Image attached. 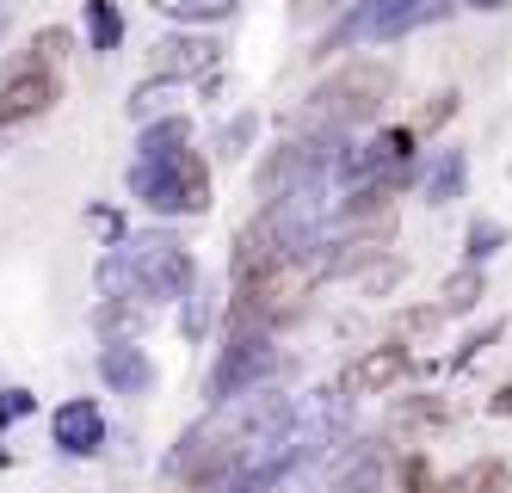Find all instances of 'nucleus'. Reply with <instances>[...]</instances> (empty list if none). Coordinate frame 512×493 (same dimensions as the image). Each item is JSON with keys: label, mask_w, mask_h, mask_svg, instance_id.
<instances>
[{"label": "nucleus", "mask_w": 512, "mask_h": 493, "mask_svg": "<svg viewBox=\"0 0 512 493\" xmlns=\"http://www.w3.org/2000/svg\"><path fill=\"white\" fill-rule=\"evenodd\" d=\"M389 87H395L389 62H346V68L334 74V81H321V87H315L309 118H315V124H327V130L371 124V118H383Z\"/></svg>", "instance_id": "f257e3e1"}, {"label": "nucleus", "mask_w": 512, "mask_h": 493, "mask_svg": "<svg viewBox=\"0 0 512 493\" xmlns=\"http://www.w3.org/2000/svg\"><path fill=\"white\" fill-rule=\"evenodd\" d=\"M105 290H155V296H167V290H179V284H192V259L179 253L167 235H142V241H130V247H118L112 259H105Z\"/></svg>", "instance_id": "f03ea898"}, {"label": "nucleus", "mask_w": 512, "mask_h": 493, "mask_svg": "<svg viewBox=\"0 0 512 493\" xmlns=\"http://www.w3.org/2000/svg\"><path fill=\"white\" fill-rule=\"evenodd\" d=\"M130 185H136V198L155 204V210H204L210 204V173L192 148L173 155V161H136Z\"/></svg>", "instance_id": "7ed1b4c3"}, {"label": "nucleus", "mask_w": 512, "mask_h": 493, "mask_svg": "<svg viewBox=\"0 0 512 493\" xmlns=\"http://www.w3.org/2000/svg\"><path fill=\"white\" fill-rule=\"evenodd\" d=\"M56 105V74H50V62H19V68H7L0 74V130H19V124H31V118H44V111Z\"/></svg>", "instance_id": "20e7f679"}, {"label": "nucleus", "mask_w": 512, "mask_h": 493, "mask_svg": "<svg viewBox=\"0 0 512 493\" xmlns=\"http://www.w3.org/2000/svg\"><path fill=\"white\" fill-rule=\"evenodd\" d=\"M401 376H408V346H371L364 352L352 370H346V389L352 395H377V389H389V383H401Z\"/></svg>", "instance_id": "39448f33"}, {"label": "nucleus", "mask_w": 512, "mask_h": 493, "mask_svg": "<svg viewBox=\"0 0 512 493\" xmlns=\"http://www.w3.org/2000/svg\"><path fill=\"white\" fill-rule=\"evenodd\" d=\"M216 56H223L216 37H161L155 44V68L161 74H204V68H216Z\"/></svg>", "instance_id": "423d86ee"}, {"label": "nucleus", "mask_w": 512, "mask_h": 493, "mask_svg": "<svg viewBox=\"0 0 512 493\" xmlns=\"http://www.w3.org/2000/svg\"><path fill=\"white\" fill-rule=\"evenodd\" d=\"M99 438H105L99 407H87V401H68V407L56 413V444H62V450H99Z\"/></svg>", "instance_id": "0eeeda50"}, {"label": "nucleus", "mask_w": 512, "mask_h": 493, "mask_svg": "<svg viewBox=\"0 0 512 493\" xmlns=\"http://www.w3.org/2000/svg\"><path fill=\"white\" fill-rule=\"evenodd\" d=\"M463 173H469L463 148H438L432 167H426V204H451V198H463Z\"/></svg>", "instance_id": "6e6552de"}, {"label": "nucleus", "mask_w": 512, "mask_h": 493, "mask_svg": "<svg viewBox=\"0 0 512 493\" xmlns=\"http://www.w3.org/2000/svg\"><path fill=\"white\" fill-rule=\"evenodd\" d=\"M272 352H266V339L260 333H247V339H229V352H223V364H216V395H223L229 383H241V376H253Z\"/></svg>", "instance_id": "1a4fd4ad"}, {"label": "nucleus", "mask_w": 512, "mask_h": 493, "mask_svg": "<svg viewBox=\"0 0 512 493\" xmlns=\"http://www.w3.org/2000/svg\"><path fill=\"white\" fill-rule=\"evenodd\" d=\"M186 118H167V124H149L142 130V155L136 161H173V155H186Z\"/></svg>", "instance_id": "9d476101"}, {"label": "nucleus", "mask_w": 512, "mask_h": 493, "mask_svg": "<svg viewBox=\"0 0 512 493\" xmlns=\"http://www.w3.org/2000/svg\"><path fill=\"white\" fill-rule=\"evenodd\" d=\"M87 37H93L99 56H112V50L124 44V19H118L112 0H87Z\"/></svg>", "instance_id": "9b49d317"}, {"label": "nucleus", "mask_w": 512, "mask_h": 493, "mask_svg": "<svg viewBox=\"0 0 512 493\" xmlns=\"http://www.w3.org/2000/svg\"><path fill=\"white\" fill-rule=\"evenodd\" d=\"M161 13H173V19H186V25H216V19H229L241 0H155Z\"/></svg>", "instance_id": "f8f14e48"}, {"label": "nucleus", "mask_w": 512, "mask_h": 493, "mask_svg": "<svg viewBox=\"0 0 512 493\" xmlns=\"http://www.w3.org/2000/svg\"><path fill=\"white\" fill-rule=\"evenodd\" d=\"M105 376L124 383V389H142V383H149V364H142L136 352H105Z\"/></svg>", "instance_id": "ddd939ff"}, {"label": "nucleus", "mask_w": 512, "mask_h": 493, "mask_svg": "<svg viewBox=\"0 0 512 493\" xmlns=\"http://www.w3.org/2000/svg\"><path fill=\"white\" fill-rule=\"evenodd\" d=\"M457 487H463V493H500V487H506V463H482V469H469Z\"/></svg>", "instance_id": "4468645a"}, {"label": "nucleus", "mask_w": 512, "mask_h": 493, "mask_svg": "<svg viewBox=\"0 0 512 493\" xmlns=\"http://www.w3.org/2000/svg\"><path fill=\"white\" fill-rule=\"evenodd\" d=\"M475 284H482V278H475V272H457V278L445 284V302H451V309H463V302L475 296Z\"/></svg>", "instance_id": "2eb2a0df"}, {"label": "nucleus", "mask_w": 512, "mask_h": 493, "mask_svg": "<svg viewBox=\"0 0 512 493\" xmlns=\"http://www.w3.org/2000/svg\"><path fill=\"white\" fill-rule=\"evenodd\" d=\"M494 241H500V229H494V222H475V229H469V253H475V259H482V253H494Z\"/></svg>", "instance_id": "dca6fc26"}, {"label": "nucleus", "mask_w": 512, "mask_h": 493, "mask_svg": "<svg viewBox=\"0 0 512 493\" xmlns=\"http://www.w3.org/2000/svg\"><path fill=\"white\" fill-rule=\"evenodd\" d=\"M247 136H253V118H241V124H229V130H223V148H229V155H235V148H241Z\"/></svg>", "instance_id": "f3484780"}, {"label": "nucleus", "mask_w": 512, "mask_h": 493, "mask_svg": "<svg viewBox=\"0 0 512 493\" xmlns=\"http://www.w3.org/2000/svg\"><path fill=\"white\" fill-rule=\"evenodd\" d=\"M463 7H475V13H500L506 0H463Z\"/></svg>", "instance_id": "a211bd4d"}, {"label": "nucleus", "mask_w": 512, "mask_h": 493, "mask_svg": "<svg viewBox=\"0 0 512 493\" xmlns=\"http://www.w3.org/2000/svg\"><path fill=\"white\" fill-rule=\"evenodd\" d=\"M13 31V0H0V37Z\"/></svg>", "instance_id": "6ab92c4d"}]
</instances>
